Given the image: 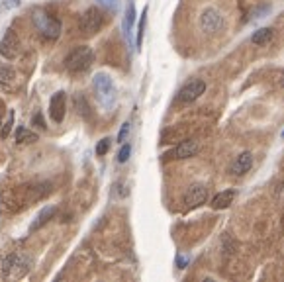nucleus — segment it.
<instances>
[{
  "label": "nucleus",
  "mask_w": 284,
  "mask_h": 282,
  "mask_svg": "<svg viewBox=\"0 0 284 282\" xmlns=\"http://www.w3.org/2000/svg\"><path fill=\"white\" fill-rule=\"evenodd\" d=\"M92 61H94V53H92V49L88 47V45H78L75 49H71L65 57V69L69 73H83V71H87L88 67L92 65Z\"/></svg>",
  "instance_id": "f257e3e1"
},
{
  "label": "nucleus",
  "mask_w": 284,
  "mask_h": 282,
  "mask_svg": "<svg viewBox=\"0 0 284 282\" xmlns=\"http://www.w3.org/2000/svg\"><path fill=\"white\" fill-rule=\"evenodd\" d=\"M92 88H94L96 100L100 102L102 108L110 110L114 106V102H116V87H114V80L110 78V75L98 73L92 78Z\"/></svg>",
  "instance_id": "f03ea898"
},
{
  "label": "nucleus",
  "mask_w": 284,
  "mask_h": 282,
  "mask_svg": "<svg viewBox=\"0 0 284 282\" xmlns=\"http://www.w3.org/2000/svg\"><path fill=\"white\" fill-rule=\"evenodd\" d=\"M32 22H33V26L37 28V32L42 33L44 37H47V39H51V42L61 35V22L55 20V18H51L47 12L33 10Z\"/></svg>",
  "instance_id": "7ed1b4c3"
},
{
  "label": "nucleus",
  "mask_w": 284,
  "mask_h": 282,
  "mask_svg": "<svg viewBox=\"0 0 284 282\" xmlns=\"http://www.w3.org/2000/svg\"><path fill=\"white\" fill-rule=\"evenodd\" d=\"M102 24H104V14H102L100 8L92 6V8L83 12V16L78 20V30H80L83 35H94V33L100 32Z\"/></svg>",
  "instance_id": "20e7f679"
},
{
  "label": "nucleus",
  "mask_w": 284,
  "mask_h": 282,
  "mask_svg": "<svg viewBox=\"0 0 284 282\" xmlns=\"http://www.w3.org/2000/svg\"><path fill=\"white\" fill-rule=\"evenodd\" d=\"M226 18L218 8H206L200 16V30L204 33H219L224 30Z\"/></svg>",
  "instance_id": "39448f33"
},
{
  "label": "nucleus",
  "mask_w": 284,
  "mask_h": 282,
  "mask_svg": "<svg viewBox=\"0 0 284 282\" xmlns=\"http://www.w3.org/2000/svg\"><path fill=\"white\" fill-rule=\"evenodd\" d=\"M204 90H206V83L200 80V78H194V80L186 83L185 87L178 90L176 102H178V104H190V102H194V100H198V98L202 96Z\"/></svg>",
  "instance_id": "423d86ee"
},
{
  "label": "nucleus",
  "mask_w": 284,
  "mask_h": 282,
  "mask_svg": "<svg viewBox=\"0 0 284 282\" xmlns=\"http://www.w3.org/2000/svg\"><path fill=\"white\" fill-rule=\"evenodd\" d=\"M200 149V143L196 139H182L178 145H176L173 151H169L167 155H163V159H190L194 157Z\"/></svg>",
  "instance_id": "0eeeda50"
},
{
  "label": "nucleus",
  "mask_w": 284,
  "mask_h": 282,
  "mask_svg": "<svg viewBox=\"0 0 284 282\" xmlns=\"http://www.w3.org/2000/svg\"><path fill=\"white\" fill-rule=\"evenodd\" d=\"M18 53H20V39H18L16 32L10 30L0 42V55L6 57V59H16Z\"/></svg>",
  "instance_id": "6e6552de"
},
{
  "label": "nucleus",
  "mask_w": 284,
  "mask_h": 282,
  "mask_svg": "<svg viewBox=\"0 0 284 282\" xmlns=\"http://www.w3.org/2000/svg\"><path fill=\"white\" fill-rule=\"evenodd\" d=\"M208 198V188L204 185H192L188 186L185 192V204L186 208H198L206 202Z\"/></svg>",
  "instance_id": "1a4fd4ad"
},
{
  "label": "nucleus",
  "mask_w": 284,
  "mask_h": 282,
  "mask_svg": "<svg viewBox=\"0 0 284 282\" xmlns=\"http://www.w3.org/2000/svg\"><path fill=\"white\" fill-rule=\"evenodd\" d=\"M65 110H67V96L65 92H55L49 102V116L55 124H61L65 118Z\"/></svg>",
  "instance_id": "9d476101"
},
{
  "label": "nucleus",
  "mask_w": 284,
  "mask_h": 282,
  "mask_svg": "<svg viewBox=\"0 0 284 282\" xmlns=\"http://www.w3.org/2000/svg\"><path fill=\"white\" fill-rule=\"evenodd\" d=\"M253 167V155L249 151H243L237 155V159L231 165V173L235 176H241V174L249 173V169Z\"/></svg>",
  "instance_id": "9b49d317"
},
{
  "label": "nucleus",
  "mask_w": 284,
  "mask_h": 282,
  "mask_svg": "<svg viewBox=\"0 0 284 282\" xmlns=\"http://www.w3.org/2000/svg\"><path fill=\"white\" fill-rule=\"evenodd\" d=\"M133 22H135V4H133V0H128V4H126V12H124V26H121V30H124V37L130 42L131 39V28H133Z\"/></svg>",
  "instance_id": "f8f14e48"
},
{
  "label": "nucleus",
  "mask_w": 284,
  "mask_h": 282,
  "mask_svg": "<svg viewBox=\"0 0 284 282\" xmlns=\"http://www.w3.org/2000/svg\"><path fill=\"white\" fill-rule=\"evenodd\" d=\"M2 274L4 276H14V271L18 269V267H26V260L20 257V255H8L6 259L2 260ZM26 269H30V267H26Z\"/></svg>",
  "instance_id": "ddd939ff"
},
{
  "label": "nucleus",
  "mask_w": 284,
  "mask_h": 282,
  "mask_svg": "<svg viewBox=\"0 0 284 282\" xmlns=\"http://www.w3.org/2000/svg\"><path fill=\"white\" fill-rule=\"evenodd\" d=\"M233 198H235V192H233V190L218 192V194L214 196V200H212V208H214V210H226L228 206H231Z\"/></svg>",
  "instance_id": "4468645a"
},
{
  "label": "nucleus",
  "mask_w": 284,
  "mask_h": 282,
  "mask_svg": "<svg viewBox=\"0 0 284 282\" xmlns=\"http://www.w3.org/2000/svg\"><path fill=\"white\" fill-rule=\"evenodd\" d=\"M53 214H55V208L53 206H47V208H44L39 214H37V217H35V221H33L32 226H30V231H35V229H39L44 224H47L51 217H53Z\"/></svg>",
  "instance_id": "2eb2a0df"
},
{
  "label": "nucleus",
  "mask_w": 284,
  "mask_h": 282,
  "mask_svg": "<svg viewBox=\"0 0 284 282\" xmlns=\"http://www.w3.org/2000/svg\"><path fill=\"white\" fill-rule=\"evenodd\" d=\"M16 80V73L12 71V67H8L6 63H0V85L2 87H12Z\"/></svg>",
  "instance_id": "dca6fc26"
},
{
  "label": "nucleus",
  "mask_w": 284,
  "mask_h": 282,
  "mask_svg": "<svg viewBox=\"0 0 284 282\" xmlns=\"http://www.w3.org/2000/svg\"><path fill=\"white\" fill-rule=\"evenodd\" d=\"M273 37H274V32L271 28H262V30H257V32L253 33L251 42L257 45H267Z\"/></svg>",
  "instance_id": "f3484780"
},
{
  "label": "nucleus",
  "mask_w": 284,
  "mask_h": 282,
  "mask_svg": "<svg viewBox=\"0 0 284 282\" xmlns=\"http://www.w3.org/2000/svg\"><path fill=\"white\" fill-rule=\"evenodd\" d=\"M16 141L18 143H33V141H37V133L30 131L28 128H18L16 130Z\"/></svg>",
  "instance_id": "a211bd4d"
},
{
  "label": "nucleus",
  "mask_w": 284,
  "mask_h": 282,
  "mask_svg": "<svg viewBox=\"0 0 284 282\" xmlns=\"http://www.w3.org/2000/svg\"><path fill=\"white\" fill-rule=\"evenodd\" d=\"M145 24H147V6L143 8L141 18H139V28H137V39H135V45H137V49H139V47H141V44H143V33H145Z\"/></svg>",
  "instance_id": "6ab92c4d"
},
{
  "label": "nucleus",
  "mask_w": 284,
  "mask_h": 282,
  "mask_svg": "<svg viewBox=\"0 0 284 282\" xmlns=\"http://www.w3.org/2000/svg\"><path fill=\"white\" fill-rule=\"evenodd\" d=\"M130 155H131V145L130 143H124L120 153H118V163H126L130 159Z\"/></svg>",
  "instance_id": "aec40b11"
},
{
  "label": "nucleus",
  "mask_w": 284,
  "mask_h": 282,
  "mask_svg": "<svg viewBox=\"0 0 284 282\" xmlns=\"http://www.w3.org/2000/svg\"><path fill=\"white\" fill-rule=\"evenodd\" d=\"M98 2L110 12H116L118 8H120V0H98Z\"/></svg>",
  "instance_id": "412c9836"
},
{
  "label": "nucleus",
  "mask_w": 284,
  "mask_h": 282,
  "mask_svg": "<svg viewBox=\"0 0 284 282\" xmlns=\"http://www.w3.org/2000/svg\"><path fill=\"white\" fill-rule=\"evenodd\" d=\"M108 149H110V139H108V137L100 139L98 145H96V153H98L100 157H102V155H106V153H108Z\"/></svg>",
  "instance_id": "4be33fe9"
},
{
  "label": "nucleus",
  "mask_w": 284,
  "mask_h": 282,
  "mask_svg": "<svg viewBox=\"0 0 284 282\" xmlns=\"http://www.w3.org/2000/svg\"><path fill=\"white\" fill-rule=\"evenodd\" d=\"M32 124H33V126H35V128H39V130H45V119H44V114H42V112H37V114H33Z\"/></svg>",
  "instance_id": "5701e85b"
},
{
  "label": "nucleus",
  "mask_w": 284,
  "mask_h": 282,
  "mask_svg": "<svg viewBox=\"0 0 284 282\" xmlns=\"http://www.w3.org/2000/svg\"><path fill=\"white\" fill-rule=\"evenodd\" d=\"M128 133H130V122H126V124L121 126L120 133H118V141H120V143H124V141L128 139Z\"/></svg>",
  "instance_id": "b1692460"
},
{
  "label": "nucleus",
  "mask_w": 284,
  "mask_h": 282,
  "mask_svg": "<svg viewBox=\"0 0 284 282\" xmlns=\"http://www.w3.org/2000/svg\"><path fill=\"white\" fill-rule=\"evenodd\" d=\"M12 126H14V112H12V116L8 118V122H6V126H4V130H2V137H8V133H10Z\"/></svg>",
  "instance_id": "393cba45"
},
{
  "label": "nucleus",
  "mask_w": 284,
  "mask_h": 282,
  "mask_svg": "<svg viewBox=\"0 0 284 282\" xmlns=\"http://www.w3.org/2000/svg\"><path fill=\"white\" fill-rule=\"evenodd\" d=\"M186 263H188L186 257H182V255H178V257H176V265H178V269H185Z\"/></svg>",
  "instance_id": "a878e982"
},
{
  "label": "nucleus",
  "mask_w": 284,
  "mask_h": 282,
  "mask_svg": "<svg viewBox=\"0 0 284 282\" xmlns=\"http://www.w3.org/2000/svg\"><path fill=\"white\" fill-rule=\"evenodd\" d=\"M276 83L284 88V71H278V73H276Z\"/></svg>",
  "instance_id": "bb28decb"
},
{
  "label": "nucleus",
  "mask_w": 284,
  "mask_h": 282,
  "mask_svg": "<svg viewBox=\"0 0 284 282\" xmlns=\"http://www.w3.org/2000/svg\"><path fill=\"white\" fill-rule=\"evenodd\" d=\"M282 137H284V130H282Z\"/></svg>",
  "instance_id": "cd10ccee"
}]
</instances>
